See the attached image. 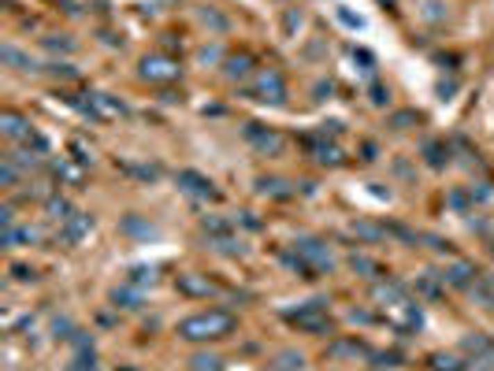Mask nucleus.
I'll return each mask as SVG.
<instances>
[{
    "label": "nucleus",
    "instance_id": "11",
    "mask_svg": "<svg viewBox=\"0 0 494 371\" xmlns=\"http://www.w3.org/2000/svg\"><path fill=\"white\" fill-rule=\"evenodd\" d=\"M182 290H186V293H205V297H208V293H216V286H212V282H205V279H193V275H186V279H182Z\"/></svg>",
    "mask_w": 494,
    "mask_h": 371
},
{
    "label": "nucleus",
    "instance_id": "14",
    "mask_svg": "<svg viewBox=\"0 0 494 371\" xmlns=\"http://www.w3.org/2000/svg\"><path fill=\"white\" fill-rule=\"evenodd\" d=\"M249 71V56H238V60H227V74L231 79H242V74Z\"/></svg>",
    "mask_w": 494,
    "mask_h": 371
},
{
    "label": "nucleus",
    "instance_id": "12",
    "mask_svg": "<svg viewBox=\"0 0 494 371\" xmlns=\"http://www.w3.org/2000/svg\"><path fill=\"white\" fill-rule=\"evenodd\" d=\"M275 364H279L275 371H302V368H305V356H302V353H283Z\"/></svg>",
    "mask_w": 494,
    "mask_h": 371
},
{
    "label": "nucleus",
    "instance_id": "3",
    "mask_svg": "<svg viewBox=\"0 0 494 371\" xmlns=\"http://www.w3.org/2000/svg\"><path fill=\"white\" fill-rule=\"evenodd\" d=\"M142 79H149V82H171V79H179V63L175 60H164V56H153V60L142 63Z\"/></svg>",
    "mask_w": 494,
    "mask_h": 371
},
{
    "label": "nucleus",
    "instance_id": "13",
    "mask_svg": "<svg viewBox=\"0 0 494 371\" xmlns=\"http://www.w3.org/2000/svg\"><path fill=\"white\" fill-rule=\"evenodd\" d=\"M193 371H220V356L197 353V356H193Z\"/></svg>",
    "mask_w": 494,
    "mask_h": 371
},
{
    "label": "nucleus",
    "instance_id": "10",
    "mask_svg": "<svg viewBox=\"0 0 494 371\" xmlns=\"http://www.w3.org/2000/svg\"><path fill=\"white\" fill-rule=\"evenodd\" d=\"M93 226L90 215H71V223H67V242H79V238L85 234Z\"/></svg>",
    "mask_w": 494,
    "mask_h": 371
},
{
    "label": "nucleus",
    "instance_id": "8",
    "mask_svg": "<svg viewBox=\"0 0 494 371\" xmlns=\"http://www.w3.org/2000/svg\"><path fill=\"white\" fill-rule=\"evenodd\" d=\"M245 134H249V138H253L261 149H272V152H279V149H283V138H279V134H264V130H256V126H249Z\"/></svg>",
    "mask_w": 494,
    "mask_h": 371
},
{
    "label": "nucleus",
    "instance_id": "5",
    "mask_svg": "<svg viewBox=\"0 0 494 371\" xmlns=\"http://www.w3.org/2000/svg\"><path fill=\"white\" fill-rule=\"evenodd\" d=\"M179 182H182V190L197 193V197H216V186H212L208 179H201L197 171H182V174H179Z\"/></svg>",
    "mask_w": 494,
    "mask_h": 371
},
{
    "label": "nucleus",
    "instance_id": "4",
    "mask_svg": "<svg viewBox=\"0 0 494 371\" xmlns=\"http://www.w3.org/2000/svg\"><path fill=\"white\" fill-rule=\"evenodd\" d=\"M294 249H297V253H302L316 271H327V267H331V249H327L324 242H316V238H305V242H297Z\"/></svg>",
    "mask_w": 494,
    "mask_h": 371
},
{
    "label": "nucleus",
    "instance_id": "7",
    "mask_svg": "<svg viewBox=\"0 0 494 371\" xmlns=\"http://www.w3.org/2000/svg\"><path fill=\"white\" fill-rule=\"evenodd\" d=\"M0 126H4L8 138H30V123H26L23 115H15V112H4V115H0Z\"/></svg>",
    "mask_w": 494,
    "mask_h": 371
},
{
    "label": "nucleus",
    "instance_id": "1",
    "mask_svg": "<svg viewBox=\"0 0 494 371\" xmlns=\"http://www.w3.org/2000/svg\"><path fill=\"white\" fill-rule=\"evenodd\" d=\"M231 331H234V315H231V312H220V308L201 312V315H190V320H182V323H179V334H182V338H190V342H205V338H223V334H231Z\"/></svg>",
    "mask_w": 494,
    "mask_h": 371
},
{
    "label": "nucleus",
    "instance_id": "6",
    "mask_svg": "<svg viewBox=\"0 0 494 371\" xmlns=\"http://www.w3.org/2000/svg\"><path fill=\"white\" fill-rule=\"evenodd\" d=\"M85 108H93V112H97V115H104V119L123 115V104H120V101H112L108 93H90V101H85Z\"/></svg>",
    "mask_w": 494,
    "mask_h": 371
},
{
    "label": "nucleus",
    "instance_id": "15",
    "mask_svg": "<svg viewBox=\"0 0 494 371\" xmlns=\"http://www.w3.org/2000/svg\"><path fill=\"white\" fill-rule=\"evenodd\" d=\"M435 368L438 371H461V364H457L454 356H435Z\"/></svg>",
    "mask_w": 494,
    "mask_h": 371
},
{
    "label": "nucleus",
    "instance_id": "9",
    "mask_svg": "<svg viewBox=\"0 0 494 371\" xmlns=\"http://www.w3.org/2000/svg\"><path fill=\"white\" fill-rule=\"evenodd\" d=\"M438 279H443V282H454V286H465V282L472 279V267H468V264H454V267H446Z\"/></svg>",
    "mask_w": 494,
    "mask_h": 371
},
{
    "label": "nucleus",
    "instance_id": "2",
    "mask_svg": "<svg viewBox=\"0 0 494 371\" xmlns=\"http://www.w3.org/2000/svg\"><path fill=\"white\" fill-rule=\"evenodd\" d=\"M253 93H256V101H283V79H279V71H261L256 74V82H253Z\"/></svg>",
    "mask_w": 494,
    "mask_h": 371
}]
</instances>
